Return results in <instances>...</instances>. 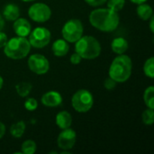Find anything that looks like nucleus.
<instances>
[{
    "label": "nucleus",
    "mask_w": 154,
    "mask_h": 154,
    "mask_svg": "<svg viewBox=\"0 0 154 154\" xmlns=\"http://www.w3.org/2000/svg\"><path fill=\"white\" fill-rule=\"evenodd\" d=\"M89 23L96 29L110 32L119 25L120 17L117 12L110 8H97L93 10L89 14Z\"/></svg>",
    "instance_id": "1"
},
{
    "label": "nucleus",
    "mask_w": 154,
    "mask_h": 154,
    "mask_svg": "<svg viewBox=\"0 0 154 154\" xmlns=\"http://www.w3.org/2000/svg\"><path fill=\"white\" fill-rule=\"evenodd\" d=\"M133 70V62L129 56L125 54H119L112 61L108 75L117 83H124L127 81Z\"/></svg>",
    "instance_id": "2"
},
{
    "label": "nucleus",
    "mask_w": 154,
    "mask_h": 154,
    "mask_svg": "<svg viewBox=\"0 0 154 154\" xmlns=\"http://www.w3.org/2000/svg\"><path fill=\"white\" fill-rule=\"evenodd\" d=\"M75 52H77L82 59L94 60L101 53L100 42L93 36H81L75 42Z\"/></svg>",
    "instance_id": "3"
},
{
    "label": "nucleus",
    "mask_w": 154,
    "mask_h": 154,
    "mask_svg": "<svg viewBox=\"0 0 154 154\" xmlns=\"http://www.w3.org/2000/svg\"><path fill=\"white\" fill-rule=\"evenodd\" d=\"M31 44L25 37H13L7 41L6 44L4 46V52L6 57L12 60H21L25 58L30 51Z\"/></svg>",
    "instance_id": "4"
},
{
    "label": "nucleus",
    "mask_w": 154,
    "mask_h": 154,
    "mask_svg": "<svg viewBox=\"0 0 154 154\" xmlns=\"http://www.w3.org/2000/svg\"><path fill=\"white\" fill-rule=\"evenodd\" d=\"M72 107L78 113L88 112L94 105V97L88 89H79L74 93L71 98Z\"/></svg>",
    "instance_id": "5"
},
{
    "label": "nucleus",
    "mask_w": 154,
    "mask_h": 154,
    "mask_svg": "<svg viewBox=\"0 0 154 154\" xmlns=\"http://www.w3.org/2000/svg\"><path fill=\"white\" fill-rule=\"evenodd\" d=\"M84 32L83 23L79 19H70L67 21L61 30V34L64 40L68 42H76Z\"/></svg>",
    "instance_id": "6"
},
{
    "label": "nucleus",
    "mask_w": 154,
    "mask_h": 154,
    "mask_svg": "<svg viewBox=\"0 0 154 154\" xmlns=\"http://www.w3.org/2000/svg\"><path fill=\"white\" fill-rule=\"evenodd\" d=\"M29 36V42L32 47L36 49H42L47 46L51 38V34L49 29L46 27H36L32 31H31Z\"/></svg>",
    "instance_id": "7"
},
{
    "label": "nucleus",
    "mask_w": 154,
    "mask_h": 154,
    "mask_svg": "<svg viewBox=\"0 0 154 154\" xmlns=\"http://www.w3.org/2000/svg\"><path fill=\"white\" fill-rule=\"evenodd\" d=\"M28 15L36 23H45L51 18V10L44 3H34L29 7Z\"/></svg>",
    "instance_id": "8"
},
{
    "label": "nucleus",
    "mask_w": 154,
    "mask_h": 154,
    "mask_svg": "<svg viewBox=\"0 0 154 154\" xmlns=\"http://www.w3.org/2000/svg\"><path fill=\"white\" fill-rule=\"evenodd\" d=\"M29 69L37 74L43 75L50 69V62L48 59L42 54H32L28 59Z\"/></svg>",
    "instance_id": "9"
},
{
    "label": "nucleus",
    "mask_w": 154,
    "mask_h": 154,
    "mask_svg": "<svg viewBox=\"0 0 154 154\" xmlns=\"http://www.w3.org/2000/svg\"><path fill=\"white\" fill-rule=\"evenodd\" d=\"M77 141V134L76 132L69 128L62 130V132L59 134L57 139L58 147L62 151L71 150Z\"/></svg>",
    "instance_id": "10"
},
{
    "label": "nucleus",
    "mask_w": 154,
    "mask_h": 154,
    "mask_svg": "<svg viewBox=\"0 0 154 154\" xmlns=\"http://www.w3.org/2000/svg\"><path fill=\"white\" fill-rule=\"evenodd\" d=\"M62 101L63 98L61 94L55 90H51L44 93L41 98L42 104L47 107H57L62 104Z\"/></svg>",
    "instance_id": "11"
},
{
    "label": "nucleus",
    "mask_w": 154,
    "mask_h": 154,
    "mask_svg": "<svg viewBox=\"0 0 154 154\" xmlns=\"http://www.w3.org/2000/svg\"><path fill=\"white\" fill-rule=\"evenodd\" d=\"M13 29L14 33L20 37H26L30 34L32 31V26L30 22L25 18L18 17L16 20L14 21Z\"/></svg>",
    "instance_id": "12"
},
{
    "label": "nucleus",
    "mask_w": 154,
    "mask_h": 154,
    "mask_svg": "<svg viewBox=\"0 0 154 154\" xmlns=\"http://www.w3.org/2000/svg\"><path fill=\"white\" fill-rule=\"evenodd\" d=\"M51 50L55 56L63 57L68 54V52L69 51V45L66 40L58 39L53 42V44L51 46Z\"/></svg>",
    "instance_id": "13"
},
{
    "label": "nucleus",
    "mask_w": 154,
    "mask_h": 154,
    "mask_svg": "<svg viewBox=\"0 0 154 154\" xmlns=\"http://www.w3.org/2000/svg\"><path fill=\"white\" fill-rule=\"evenodd\" d=\"M56 125L61 130L69 128L72 125L71 115L68 111L59 112L56 116Z\"/></svg>",
    "instance_id": "14"
},
{
    "label": "nucleus",
    "mask_w": 154,
    "mask_h": 154,
    "mask_svg": "<svg viewBox=\"0 0 154 154\" xmlns=\"http://www.w3.org/2000/svg\"><path fill=\"white\" fill-rule=\"evenodd\" d=\"M3 16L7 21H14L20 16V9L19 6L15 4L9 3L5 5L3 9Z\"/></svg>",
    "instance_id": "15"
},
{
    "label": "nucleus",
    "mask_w": 154,
    "mask_h": 154,
    "mask_svg": "<svg viewBox=\"0 0 154 154\" xmlns=\"http://www.w3.org/2000/svg\"><path fill=\"white\" fill-rule=\"evenodd\" d=\"M128 42L124 37H116L111 42V49L117 55L124 54L128 50Z\"/></svg>",
    "instance_id": "16"
},
{
    "label": "nucleus",
    "mask_w": 154,
    "mask_h": 154,
    "mask_svg": "<svg viewBox=\"0 0 154 154\" xmlns=\"http://www.w3.org/2000/svg\"><path fill=\"white\" fill-rule=\"evenodd\" d=\"M137 15L140 19L143 21H148L152 16H153V10L152 6L146 3L139 4L136 9Z\"/></svg>",
    "instance_id": "17"
},
{
    "label": "nucleus",
    "mask_w": 154,
    "mask_h": 154,
    "mask_svg": "<svg viewBox=\"0 0 154 154\" xmlns=\"http://www.w3.org/2000/svg\"><path fill=\"white\" fill-rule=\"evenodd\" d=\"M26 129V125L23 121H18L13 124L10 127V134L14 138H21Z\"/></svg>",
    "instance_id": "18"
},
{
    "label": "nucleus",
    "mask_w": 154,
    "mask_h": 154,
    "mask_svg": "<svg viewBox=\"0 0 154 154\" xmlns=\"http://www.w3.org/2000/svg\"><path fill=\"white\" fill-rule=\"evenodd\" d=\"M32 85L27 81L20 82L17 85H15V91L17 95L21 97H27L32 92Z\"/></svg>",
    "instance_id": "19"
},
{
    "label": "nucleus",
    "mask_w": 154,
    "mask_h": 154,
    "mask_svg": "<svg viewBox=\"0 0 154 154\" xmlns=\"http://www.w3.org/2000/svg\"><path fill=\"white\" fill-rule=\"evenodd\" d=\"M143 100L148 108H154V87H148L143 93Z\"/></svg>",
    "instance_id": "20"
},
{
    "label": "nucleus",
    "mask_w": 154,
    "mask_h": 154,
    "mask_svg": "<svg viewBox=\"0 0 154 154\" xmlns=\"http://www.w3.org/2000/svg\"><path fill=\"white\" fill-rule=\"evenodd\" d=\"M37 150V146L34 141L26 140L21 145V153L33 154Z\"/></svg>",
    "instance_id": "21"
},
{
    "label": "nucleus",
    "mask_w": 154,
    "mask_h": 154,
    "mask_svg": "<svg viewBox=\"0 0 154 154\" xmlns=\"http://www.w3.org/2000/svg\"><path fill=\"white\" fill-rule=\"evenodd\" d=\"M143 72L146 77L150 79L154 78V58L151 57L146 60L143 65Z\"/></svg>",
    "instance_id": "22"
},
{
    "label": "nucleus",
    "mask_w": 154,
    "mask_h": 154,
    "mask_svg": "<svg viewBox=\"0 0 154 154\" xmlns=\"http://www.w3.org/2000/svg\"><path fill=\"white\" fill-rule=\"evenodd\" d=\"M142 119L144 125H152L154 123V112L153 109L152 108H147L146 110L143 111L142 115Z\"/></svg>",
    "instance_id": "23"
},
{
    "label": "nucleus",
    "mask_w": 154,
    "mask_h": 154,
    "mask_svg": "<svg viewBox=\"0 0 154 154\" xmlns=\"http://www.w3.org/2000/svg\"><path fill=\"white\" fill-rule=\"evenodd\" d=\"M106 4L108 8L118 13L124 8L125 5V0H106Z\"/></svg>",
    "instance_id": "24"
},
{
    "label": "nucleus",
    "mask_w": 154,
    "mask_h": 154,
    "mask_svg": "<svg viewBox=\"0 0 154 154\" xmlns=\"http://www.w3.org/2000/svg\"><path fill=\"white\" fill-rule=\"evenodd\" d=\"M24 107L27 111L32 112L37 109L38 107V102L34 97H27L24 101Z\"/></svg>",
    "instance_id": "25"
},
{
    "label": "nucleus",
    "mask_w": 154,
    "mask_h": 154,
    "mask_svg": "<svg viewBox=\"0 0 154 154\" xmlns=\"http://www.w3.org/2000/svg\"><path fill=\"white\" fill-rule=\"evenodd\" d=\"M116 84H117V82L115 81L113 79H111V78L109 77V78H107V79L105 80V82H104V87H105V88L107 89V90H113V89L116 87Z\"/></svg>",
    "instance_id": "26"
},
{
    "label": "nucleus",
    "mask_w": 154,
    "mask_h": 154,
    "mask_svg": "<svg viewBox=\"0 0 154 154\" xmlns=\"http://www.w3.org/2000/svg\"><path fill=\"white\" fill-rule=\"evenodd\" d=\"M85 2L89 5L90 6H100L103 5L105 3H106V0H85Z\"/></svg>",
    "instance_id": "27"
},
{
    "label": "nucleus",
    "mask_w": 154,
    "mask_h": 154,
    "mask_svg": "<svg viewBox=\"0 0 154 154\" xmlns=\"http://www.w3.org/2000/svg\"><path fill=\"white\" fill-rule=\"evenodd\" d=\"M69 60L70 62L73 64V65H77V64H79L82 60V58L77 53V52H74L73 54H71L70 58H69Z\"/></svg>",
    "instance_id": "28"
},
{
    "label": "nucleus",
    "mask_w": 154,
    "mask_h": 154,
    "mask_svg": "<svg viewBox=\"0 0 154 154\" xmlns=\"http://www.w3.org/2000/svg\"><path fill=\"white\" fill-rule=\"evenodd\" d=\"M7 41H8L7 35L5 32H3L2 31H0V49L4 48V46L6 44Z\"/></svg>",
    "instance_id": "29"
},
{
    "label": "nucleus",
    "mask_w": 154,
    "mask_h": 154,
    "mask_svg": "<svg viewBox=\"0 0 154 154\" xmlns=\"http://www.w3.org/2000/svg\"><path fill=\"white\" fill-rule=\"evenodd\" d=\"M5 131H6V129H5V125L2 122H0V139H1V138H3V136L5 135Z\"/></svg>",
    "instance_id": "30"
},
{
    "label": "nucleus",
    "mask_w": 154,
    "mask_h": 154,
    "mask_svg": "<svg viewBox=\"0 0 154 154\" xmlns=\"http://www.w3.org/2000/svg\"><path fill=\"white\" fill-rule=\"evenodd\" d=\"M149 20H150V29H151V32H154L153 16H152V17H151V18H150Z\"/></svg>",
    "instance_id": "31"
},
{
    "label": "nucleus",
    "mask_w": 154,
    "mask_h": 154,
    "mask_svg": "<svg viewBox=\"0 0 154 154\" xmlns=\"http://www.w3.org/2000/svg\"><path fill=\"white\" fill-rule=\"evenodd\" d=\"M4 26H5V19H4V17L0 14V31L3 30Z\"/></svg>",
    "instance_id": "32"
},
{
    "label": "nucleus",
    "mask_w": 154,
    "mask_h": 154,
    "mask_svg": "<svg viewBox=\"0 0 154 154\" xmlns=\"http://www.w3.org/2000/svg\"><path fill=\"white\" fill-rule=\"evenodd\" d=\"M131 2L136 4V5H139V4H143V3H146L147 0H130Z\"/></svg>",
    "instance_id": "33"
},
{
    "label": "nucleus",
    "mask_w": 154,
    "mask_h": 154,
    "mask_svg": "<svg viewBox=\"0 0 154 154\" xmlns=\"http://www.w3.org/2000/svg\"><path fill=\"white\" fill-rule=\"evenodd\" d=\"M3 86H4V79H3V78L0 76V90L2 89Z\"/></svg>",
    "instance_id": "34"
},
{
    "label": "nucleus",
    "mask_w": 154,
    "mask_h": 154,
    "mask_svg": "<svg viewBox=\"0 0 154 154\" xmlns=\"http://www.w3.org/2000/svg\"><path fill=\"white\" fill-rule=\"evenodd\" d=\"M21 1H23V2H31V1H35V0H21Z\"/></svg>",
    "instance_id": "35"
}]
</instances>
